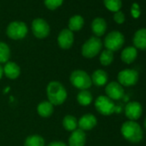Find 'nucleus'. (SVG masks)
<instances>
[{"label": "nucleus", "mask_w": 146, "mask_h": 146, "mask_svg": "<svg viewBox=\"0 0 146 146\" xmlns=\"http://www.w3.org/2000/svg\"><path fill=\"white\" fill-rule=\"evenodd\" d=\"M122 136L131 143H139L143 139V132L140 125L132 120H127L123 123L120 129Z\"/></svg>", "instance_id": "obj_1"}, {"label": "nucleus", "mask_w": 146, "mask_h": 146, "mask_svg": "<svg viewBox=\"0 0 146 146\" xmlns=\"http://www.w3.org/2000/svg\"><path fill=\"white\" fill-rule=\"evenodd\" d=\"M46 95L48 102L52 105H61L67 98V92L64 87L57 81L50 82L46 87Z\"/></svg>", "instance_id": "obj_2"}, {"label": "nucleus", "mask_w": 146, "mask_h": 146, "mask_svg": "<svg viewBox=\"0 0 146 146\" xmlns=\"http://www.w3.org/2000/svg\"><path fill=\"white\" fill-rule=\"evenodd\" d=\"M70 81L73 86L81 90H88L92 85L91 78L87 72L82 70H76L73 71L70 77Z\"/></svg>", "instance_id": "obj_3"}, {"label": "nucleus", "mask_w": 146, "mask_h": 146, "mask_svg": "<svg viewBox=\"0 0 146 146\" xmlns=\"http://www.w3.org/2000/svg\"><path fill=\"white\" fill-rule=\"evenodd\" d=\"M102 47V42L101 39L96 36L90 38L82 46V55L87 58H92L96 57Z\"/></svg>", "instance_id": "obj_4"}, {"label": "nucleus", "mask_w": 146, "mask_h": 146, "mask_svg": "<svg viewBox=\"0 0 146 146\" xmlns=\"http://www.w3.org/2000/svg\"><path fill=\"white\" fill-rule=\"evenodd\" d=\"M125 43V37L123 34H121L119 31H112L105 37L104 40V45L105 47L113 52H116L119 50Z\"/></svg>", "instance_id": "obj_5"}, {"label": "nucleus", "mask_w": 146, "mask_h": 146, "mask_svg": "<svg viewBox=\"0 0 146 146\" xmlns=\"http://www.w3.org/2000/svg\"><path fill=\"white\" fill-rule=\"evenodd\" d=\"M6 33L7 35L12 40H21L27 35L28 27L23 22H12L8 25Z\"/></svg>", "instance_id": "obj_6"}, {"label": "nucleus", "mask_w": 146, "mask_h": 146, "mask_svg": "<svg viewBox=\"0 0 146 146\" xmlns=\"http://www.w3.org/2000/svg\"><path fill=\"white\" fill-rule=\"evenodd\" d=\"M96 110L102 115H111L116 111V106L113 100L106 96H100L97 97L95 102Z\"/></svg>", "instance_id": "obj_7"}, {"label": "nucleus", "mask_w": 146, "mask_h": 146, "mask_svg": "<svg viewBox=\"0 0 146 146\" xmlns=\"http://www.w3.org/2000/svg\"><path fill=\"white\" fill-rule=\"evenodd\" d=\"M139 78L138 72L134 69H125L119 72L118 83L121 86L130 87L135 85Z\"/></svg>", "instance_id": "obj_8"}, {"label": "nucleus", "mask_w": 146, "mask_h": 146, "mask_svg": "<svg viewBox=\"0 0 146 146\" xmlns=\"http://www.w3.org/2000/svg\"><path fill=\"white\" fill-rule=\"evenodd\" d=\"M32 31L38 39H44L50 34L49 24L42 18H36L32 23Z\"/></svg>", "instance_id": "obj_9"}, {"label": "nucleus", "mask_w": 146, "mask_h": 146, "mask_svg": "<svg viewBox=\"0 0 146 146\" xmlns=\"http://www.w3.org/2000/svg\"><path fill=\"white\" fill-rule=\"evenodd\" d=\"M125 114L129 120H137L143 114L142 105L138 102H128L125 108Z\"/></svg>", "instance_id": "obj_10"}, {"label": "nucleus", "mask_w": 146, "mask_h": 146, "mask_svg": "<svg viewBox=\"0 0 146 146\" xmlns=\"http://www.w3.org/2000/svg\"><path fill=\"white\" fill-rule=\"evenodd\" d=\"M107 96L111 100H120L124 97L125 90L118 82H111L108 84L105 89Z\"/></svg>", "instance_id": "obj_11"}, {"label": "nucleus", "mask_w": 146, "mask_h": 146, "mask_svg": "<svg viewBox=\"0 0 146 146\" xmlns=\"http://www.w3.org/2000/svg\"><path fill=\"white\" fill-rule=\"evenodd\" d=\"M74 42V35L69 29H64L61 30L58 36V46L62 49H69L72 46Z\"/></svg>", "instance_id": "obj_12"}, {"label": "nucleus", "mask_w": 146, "mask_h": 146, "mask_svg": "<svg viewBox=\"0 0 146 146\" xmlns=\"http://www.w3.org/2000/svg\"><path fill=\"white\" fill-rule=\"evenodd\" d=\"M86 142V134L84 131L81 129H76L73 131L69 137L70 146H84Z\"/></svg>", "instance_id": "obj_13"}, {"label": "nucleus", "mask_w": 146, "mask_h": 146, "mask_svg": "<svg viewBox=\"0 0 146 146\" xmlns=\"http://www.w3.org/2000/svg\"><path fill=\"white\" fill-rule=\"evenodd\" d=\"M97 124V119L95 115L91 113L84 114L83 115L79 121L78 122V125L79 126V129L83 131H88L93 129Z\"/></svg>", "instance_id": "obj_14"}, {"label": "nucleus", "mask_w": 146, "mask_h": 146, "mask_svg": "<svg viewBox=\"0 0 146 146\" xmlns=\"http://www.w3.org/2000/svg\"><path fill=\"white\" fill-rule=\"evenodd\" d=\"M134 47L140 50H146V29H138L133 36L132 40Z\"/></svg>", "instance_id": "obj_15"}, {"label": "nucleus", "mask_w": 146, "mask_h": 146, "mask_svg": "<svg viewBox=\"0 0 146 146\" xmlns=\"http://www.w3.org/2000/svg\"><path fill=\"white\" fill-rule=\"evenodd\" d=\"M92 32L96 35V37L102 36L107 30V23L102 17H96L93 20L91 23Z\"/></svg>", "instance_id": "obj_16"}, {"label": "nucleus", "mask_w": 146, "mask_h": 146, "mask_svg": "<svg viewBox=\"0 0 146 146\" xmlns=\"http://www.w3.org/2000/svg\"><path fill=\"white\" fill-rule=\"evenodd\" d=\"M4 69V73L5 76L10 78V79H16L19 77L21 70L18 64H17L14 62H7L5 65Z\"/></svg>", "instance_id": "obj_17"}, {"label": "nucleus", "mask_w": 146, "mask_h": 146, "mask_svg": "<svg viewBox=\"0 0 146 146\" xmlns=\"http://www.w3.org/2000/svg\"><path fill=\"white\" fill-rule=\"evenodd\" d=\"M108 80V73L101 69H98L93 72V74L91 76V81L92 84H94L96 86H104Z\"/></svg>", "instance_id": "obj_18"}, {"label": "nucleus", "mask_w": 146, "mask_h": 146, "mask_svg": "<svg viewBox=\"0 0 146 146\" xmlns=\"http://www.w3.org/2000/svg\"><path fill=\"white\" fill-rule=\"evenodd\" d=\"M137 50L134 46L125 47V49H123L120 55L121 60L127 64L133 63L137 58Z\"/></svg>", "instance_id": "obj_19"}, {"label": "nucleus", "mask_w": 146, "mask_h": 146, "mask_svg": "<svg viewBox=\"0 0 146 146\" xmlns=\"http://www.w3.org/2000/svg\"><path fill=\"white\" fill-rule=\"evenodd\" d=\"M84 24V20L82 16L76 15L70 18L68 27L70 31H79Z\"/></svg>", "instance_id": "obj_20"}, {"label": "nucleus", "mask_w": 146, "mask_h": 146, "mask_svg": "<svg viewBox=\"0 0 146 146\" xmlns=\"http://www.w3.org/2000/svg\"><path fill=\"white\" fill-rule=\"evenodd\" d=\"M37 112L41 117L47 118L51 116L53 112V105L49 102H42L38 105Z\"/></svg>", "instance_id": "obj_21"}, {"label": "nucleus", "mask_w": 146, "mask_h": 146, "mask_svg": "<svg viewBox=\"0 0 146 146\" xmlns=\"http://www.w3.org/2000/svg\"><path fill=\"white\" fill-rule=\"evenodd\" d=\"M63 126L69 131H75L78 127V120L72 115H66L63 119Z\"/></svg>", "instance_id": "obj_22"}, {"label": "nucleus", "mask_w": 146, "mask_h": 146, "mask_svg": "<svg viewBox=\"0 0 146 146\" xmlns=\"http://www.w3.org/2000/svg\"><path fill=\"white\" fill-rule=\"evenodd\" d=\"M78 102L80 105L82 106H89L92 100H93V97H92V95L90 91H88L87 90H81L78 95Z\"/></svg>", "instance_id": "obj_23"}, {"label": "nucleus", "mask_w": 146, "mask_h": 146, "mask_svg": "<svg viewBox=\"0 0 146 146\" xmlns=\"http://www.w3.org/2000/svg\"><path fill=\"white\" fill-rule=\"evenodd\" d=\"M24 146H45V141L39 135H32L26 138Z\"/></svg>", "instance_id": "obj_24"}, {"label": "nucleus", "mask_w": 146, "mask_h": 146, "mask_svg": "<svg viewBox=\"0 0 146 146\" xmlns=\"http://www.w3.org/2000/svg\"><path fill=\"white\" fill-rule=\"evenodd\" d=\"M103 3L105 7L112 11V12H117L119 11L122 7V1L121 0H103Z\"/></svg>", "instance_id": "obj_25"}, {"label": "nucleus", "mask_w": 146, "mask_h": 146, "mask_svg": "<svg viewBox=\"0 0 146 146\" xmlns=\"http://www.w3.org/2000/svg\"><path fill=\"white\" fill-rule=\"evenodd\" d=\"M11 57V50L7 44L0 42V63H7Z\"/></svg>", "instance_id": "obj_26"}, {"label": "nucleus", "mask_w": 146, "mask_h": 146, "mask_svg": "<svg viewBox=\"0 0 146 146\" xmlns=\"http://www.w3.org/2000/svg\"><path fill=\"white\" fill-rule=\"evenodd\" d=\"M113 52L112 51H109L108 49L102 51V52L101 53L100 56V62L102 65L104 66H108L109 64H111L113 61Z\"/></svg>", "instance_id": "obj_27"}, {"label": "nucleus", "mask_w": 146, "mask_h": 146, "mask_svg": "<svg viewBox=\"0 0 146 146\" xmlns=\"http://www.w3.org/2000/svg\"><path fill=\"white\" fill-rule=\"evenodd\" d=\"M64 2V0H44L46 7L50 11H54L60 7Z\"/></svg>", "instance_id": "obj_28"}, {"label": "nucleus", "mask_w": 146, "mask_h": 146, "mask_svg": "<svg viewBox=\"0 0 146 146\" xmlns=\"http://www.w3.org/2000/svg\"><path fill=\"white\" fill-rule=\"evenodd\" d=\"M113 20H114V22H115L116 23H118V24H122V23L125 22V17L124 13H123L122 11H120L115 12L114 15H113Z\"/></svg>", "instance_id": "obj_29"}, {"label": "nucleus", "mask_w": 146, "mask_h": 146, "mask_svg": "<svg viewBox=\"0 0 146 146\" xmlns=\"http://www.w3.org/2000/svg\"><path fill=\"white\" fill-rule=\"evenodd\" d=\"M131 16L134 18H138L139 17V16H140V8H139V5L137 3H134L132 5L131 9Z\"/></svg>", "instance_id": "obj_30"}, {"label": "nucleus", "mask_w": 146, "mask_h": 146, "mask_svg": "<svg viewBox=\"0 0 146 146\" xmlns=\"http://www.w3.org/2000/svg\"><path fill=\"white\" fill-rule=\"evenodd\" d=\"M48 146H67L63 142H52L51 143L48 144Z\"/></svg>", "instance_id": "obj_31"}, {"label": "nucleus", "mask_w": 146, "mask_h": 146, "mask_svg": "<svg viewBox=\"0 0 146 146\" xmlns=\"http://www.w3.org/2000/svg\"><path fill=\"white\" fill-rule=\"evenodd\" d=\"M3 74H4V69L1 66V64H0V79H1V78L3 77Z\"/></svg>", "instance_id": "obj_32"}, {"label": "nucleus", "mask_w": 146, "mask_h": 146, "mask_svg": "<svg viewBox=\"0 0 146 146\" xmlns=\"http://www.w3.org/2000/svg\"><path fill=\"white\" fill-rule=\"evenodd\" d=\"M144 127H145V129H146V119H145V120H144Z\"/></svg>", "instance_id": "obj_33"}]
</instances>
